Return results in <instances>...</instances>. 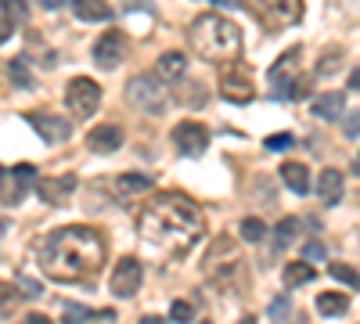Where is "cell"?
<instances>
[{
    "instance_id": "cell-1",
    "label": "cell",
    "mask_w": 360,
    "mask_h": 324,
    "mask_svg": "<svg viewBox=\"0 0 360 324\" xmlns=\"http://www.w3.org/2000/svg\"><path fill=\"white\" fill-rule=\"evenodd\" d=\"M137 227H141L144 242L155 245L159 252L184 256V252H191L198 245L205 220H202V209L191 199H184L177 191H166V194H159V199H152L141 209Z\"/></svg>"
},
{
    "instance_id": "cell-2",
    "label": "cell",
    "mask_w": 360,
    "mask_h": 324,
    "mask_svg": "<svg viewBox=\"0 0 360 324\" xmlns=\"http://www.w3.org/2000/svg\"><path fill=\"white\" fill-rule=\"evenodd\" d=\"M101 263H104V238L87 224L58 227L40 245V267L54 281H83L97 274Z\"/></svg>"
},
{
    "instance_id": "cell-3",
    "label": "cell",
    "mask_w": 360,
    "mask_h": 324,
    "mask_svg": "<svg viewBox=\"0 0 360 324\" xmlns=\"http://www.w3.org/2000/svg\"><path fill=\"white\" fill-rule=\"evenodd\" d=\"M187 40H191L195 54H202L209 61H235L242 51V29L217 11L198 15L191 22V29H187Z\"/></svg>"
},
{
    "instance_id": "cell-4",
    "label": "cell",
    "mask_w": 360,
    "mask_h": 324,
    "mask_svg": "<svg viewBox=\"0 0 360 324\" xmlns=\"http://www.w3.org/2000/svg\"><path fill=\"white\" fill-rule=\"evenodd\" d=\"M270 94L281 98V101H295L306 94V83H303V51L299 47H288L278 61L270 65Z\"/></svg>"
},
{
    "instance_id": "cell-5",
    "label": "cell",
    "mask_w": 360,
    "mask_h": 324,
    "mask_svg": "<svg viewBox=\"0 0 360 324\" xmlns=\"http://www.w3.org/2000/svg\"><path fill=\"white\" fill-rule=\"evenodd\" d=\"M126 105L134 108V112H144V116H162L166 112V91L155 76H134L126 83Z\"/></svg>"
},
{
    "instance_id": "cell-6",
    "label": "cell",
    "mask_w": 360,
    "mask_h": 324,
    "mask_svg": "<svg viewBox=\"0 0 360 324\" xmlns=\"http://www.w3.org/2000/svg\"><path fill=\"white\" fill-rule=\"evenodd\" d=\"M249 11L256 15L263 26L270 29H285V26H295L303 15V4L299 0H245Z\"/></svg>"
},
{
    "instance_id": "cell-7",
    "label": "cell",
    "mask_w": 360,
    "mask_h": 324,
    "mask_svg": "<svg viewBox=\"0 0 360 324\" xmlns=\"http://www.w3.org/2000/svg\"><path fill=\"white\" fill-rule=\"evenodd\" d=\"M65 105H69L72 119H91V116L97 112V105H101V83H94L91 76L69 79V86H65Z\"/></svg>"
},
{
    "instance_id": "cell-8",
    "label": "cell",
    "mask_w": 360,
    "mask_h": 324,
    "mask_svg": "<svg viewBox=\"0 0 360 324\" xmlns=\"http://www.w3.org/2000/svg\"><path fill=\"white\" fill-rule=\"evenodd\" d=\"M126 51H130V43H126V33L123 29H104L94 43V65L101 72H112L123 65Z\"/></svg>"
},
{
    "instance_id": "cell-9",
    "label": "cell",
    "mask_w": 360,
    "mask_h": 324,
    "mask_svg": "<svg viewBox=\"0 0 360 324\" xmlns=\"http://www.w3.org/2000/svg\"><path fill=\"white\" fill-rule=\"evenodd\" d=\"M141 277H144L141 259H137V256H123L119 263H116V270H112L109 288H112V295H119V299H130V295L141 288Z\"/></svg>"
},
{
    "instance_id": "cell-10",
    "label": "cell",
    "mask_w": 360,
    "mask_h": 324,
    "mask_svg": "<svg viewBox=\"0 0 360 324\" xmlns=\"http://www.w3.org/2000/svg\"><path fill=\"white\" fill-rule=\"evenodd\" d=\"M173 141H177V148L184 151V155L198 159V155H205V148H209V130L202 123H195V119H184V123L173 126Z\"/></svg>"
},
{
    "instance_id": "cell-11",
    "label": "cell",
    "mask_w": 360,
    "mask_h": 324,
    "mask_svg": "<svg viewBox=\"0 0 360 324\" xmlns=\"http://www.w3.org/2000/svg\"><path fill=\"white\" fill-rule=\"evenodd\" d=\"M26 119H29V126H33V130H36V134L44 137L47 144H61V141H69V134H72V123H69L65 116H51V112H29Z\"/></svg>"
},
{
    "instance_id": "cell-12",
    "label": "cell",
    "mask_w": 360,
    "mask_h": 324,
    "mask_svg": "<svg viewBox=\"0 0 360 324\" xmlns=\"http://www.w3.org/2000/svg\"><path fill=\"white\" fill-rule=\"evenodd\" d=\"M29 184H36V169L29 162H18L8 177H4V187H0V194H4V206H18L26 199Z\"/></svg>"
},
{
    "instance_id": "cell-13",
    "label": "cell",
    "mask_w": 360,
    "mask_h": 324,
    "mask_svg": "<svg viewBox=\"0 0 360 324\" xmlns=\"http://www.w3.org/2000/svg\"><path fill=\"white\" fill-rule=\"evenodd\" d=\"M76 177L72 173H61V177H44V180H36V194L44 202H65V199H72V191H76Z\"/></svg>"
},
{
    "instance_id": "cell-14",
    "label": "cell",
    "mask_w": 360,
    "mask_h": 324,
    "mask_svg": "<svg viewBox=\"0 0 360 324\" xmlns=\"http://www.w3.org/2000/svg\"><path fill=\"white\" fill-rule=\"evenodd\" d=\"M184 76H187V54H180V51L159 54V61H155V79L159 83H180Z\"/></svg>"
},
{
    "instance_id": "cell-15",
    "label": "cell",
    "mask_w": 360,
    "mask_h": 324,
    "mask_svg": "<svg viewBox=\"0 0 360 324\" xmlns=\"http://www.w3.org/2000/svg\"><path fill=\"white\" fill-rule=\"evenodd\" d=\"M123 130L119 126H112V123H104V126H94L91 130V137H87V144H91V151H97V155H112V151H119L123 148Z\"/></svg>"
},
{
    "instance_id": "cell-16",
    "label": "cell",
    "mask_w": 360,
    "mask_h": 324,
    "mask_svg": "<svg viewBox=\"0 0 360 324\" xmlns=\"http://www.w3.org/2000/svg\"><path fill=\"white\" fill-rule=\"evenodd\" d=\"M343 191H346L343 169H321V177H317V194H321L328 206H338L343 202Z\"/></svg>"
},
{
    "instance_id": "cell-17",
    "label": "cell",
    "mask_w": 360,
    "mask_h": 324,
    "mask_svg": "<svg viewBox=\"0 0 360 324\" xmlns=\"http://www.w3.org/2000/svg\"><path fill=\"white\" fill-rule=\"evenodd\" d=\"M220 98L235 101V105H249L252 98H256V91H252L249 76H224L220 79Z\"/></svg>"
},
{
    "instance_id": "cell-18",
    "label": "cell",
    "mask_w": 360,
    "mask_h": 324,
    "mask_svg": "<svg viewBox=\"0 0 360 324\" xmlns=\"http://www.w3.org/2000/svg\"><path fill=\"white\" fill-rule=\"evenodd\" d=\"M72 15L79 22H109L112 8H109V0H72Z\"/></svg>"
},
{
    "instance_id": "cell-19",
    "label": "cell",
    "mask_w": 360,
    "mask_h": 324,
    "mask_svg": "<svg viewBox=\"0 0 360 324\" xmlns=\"http://www.w3.org/2000/svg\"><path fill=\"white\" fill-rule=\"evenodd\" d=\"M281 180H285L288 191L306 194V191H310V169H306L303 162H285V166H281Z\"/></svg>"
},
{
    "instance_id": "cell-20",
    "label": "cell",
    "mask_w": 360,
    "mask_h": 324,
    "mask_svg": "<svg viewBox=\"0 0 360 324\" xmlns=\"http://www.w3.org/2000/svg\"><path fill=\"white\" fill-rule=\"evenodd\" d=\"M343 105H346L343 94L328 91V94H321V98H313V116H317V119H338V116H343Z\"/></svg>"
},
{
    "instance_id": "cell-21",
    "label": "cell",
    "mask_w": 360,
    "mask_h": 324,
    "mask_svg": "<svg viewBox=\"0 0 360 324\" xmlns=\"http://www.w3.org/2000/svg\"><path fill=\"white\" fill-rule=\"evenodd\" d=\"M220 267H238V256H235V245L220 238V242L209 249V259H205V270H220Z\"/></svg>"
},
{
    "instance_id": "cell-22",
    "label": "cell",
    "mask_w": 360,
    "mask_h": 324,
    "mask_svg": "<svg viewBox=\"0 0 360 324\" xmlns=\"http://www.w3.org/2000/svg\"><path fill=\"white\" fill-rule=\"evenodd\" d=\"M317 310H321L324 317H343L350 310V299L343 292H321L317 295Z\"/></svg>"
},
{
    "instance_id": "cell-23",
    "label": "cell",
    "mask_w": 360,
    "mask_h": 324,
    "mask_svg": "<svg viewBox=\"0 0 360 324\" xmlns=\"http://www.w3.org/2000/svg\"><path fill=\"white\" fill-rule=\"evenodd\" d=\"M285 285L288 288H299V285H310V281H313V267L306 263V259H295V263H288L285 267Z\"/></svg>"
},
{
    "instance_id": "cell-24",
    "label": "cell",
    "mask_w": 360,
    "mask_h": 324,
    "mask_svg": "<svg viewBox=\"0 0 360 324\" xmlns=\"http://www.w3.org/2000/svg\"><path fill=\"white\" fill-rule=\"evenodd\" d=\"M116 187H119L123 194H144V191L155 187V180L144 177V173H123V177L116 180Z\"/></svg>"
},
{
    "instance_id": "cell-25",
    "label": "cell",
    "mask_w": 360,
    "mask_h": 324,
    "mask_svg": "<svg viewBox=\"0 0 360 324\" xmlns=\"http://www.w3.org/2000/svg\"><path fill=\"white\" fill-rule=\"evenodd\" d=\"M295 234H299V220H295V216H285V220L274 227V252H285Z\"/></svg>"
},
{
    "instance_id": "cell-26",
    "label": "cell",
    "mask_w": 360,
    "mask_h": 324,
    "mask_svg": "<svg viewBox=\"0 0 360 324\" xmlns=\"http://www.w3.org/2000/svg\"><path fill=\"white\" fill-rule=\"evenodd\" d=\"M8 72H11L15 86H22V91H29V86H36V79H33V72H29V65H26V58H15V61L8 65Z\"/></svg>"
},
{
    "instance_id": "cell-27",
    "label": "cell",
    "mask_w": 360,
    "mask_h": 324,
    "mask_svg": "<svg viewBox=\"0 0 360 324\" xmlns=\"http://www.w3.org/2000/svg\"><path fill=\"white\" fill-rule=\"evenodd\" d=\"M238 234L245 238V242H260V238L267 234V224L260 220V216H245V220L238 224Z\"/></svg>"
},
{
    "instance_id": "cell-28",
    "label": "cell",
    "mask_w": 360,
    "mask_h": 324,
    "mask_svg": "<svg viewBox=\"0 0 360 324\" xmlns=\"http://www.w3.org/2000/svg\"><path fill=\"white\" fill-rule=\"evenodd\" d=\"M338 69H343V51H338V47H335V51H324V58L317 61V76H321V79H324V76H335Z\"/></svg>"
},
{
    "instance_id": "cell-29",
    "label": "cell",
    "mask_w": 360,
    "mask_h": 324,
    "mask_svg": "<svg viewBox=\"0 0 360 324\" xmlns=\"http://www.w3.org/2000/svg\"><path fill=\"white\" fill-rule=\"evenodd\" d=\"M267 317H270V321H278V324H285V321L292 317V299H288V295H274V299H270Z\"/></svg>"
},
{
    "instance_id": "cell-30",
    "label": "cell",
    "mask_w": 360,
    "mask_h": 324,
    "mask_svg": "<svg viewBox=\"0 0 360 324\" xmlns=\"http://www.w3.org/2000/svg\"><path fill=\"white\" fill-rule=\"evenodd\" d=\"M0 11H4L8 22H26L29 18V4H26V0H0Z\"/></svg>"
},
{
    "instance_id": "cell-31",
    "label": "cell",
    "mask_w": 360,
    "mask_h": 324,
    "mask_svg": "<svg viewBox=\"0 0 360 324\" xmlns=\"http://www.w3.org/2000/svg\"><path fill=\"white\" fill-rule=\"evenodd\" d=\"M331 277L343 281V285H350V288H360V274L353 267H346V263H331Z\"/></svg>"
},
{
    "instance_id": "cell-32",
    "label": "cell",
    "mask_w": 360,
    "mask_h": 324,
    "mask_svg": "<svg viewBox=\"0 0 360 324\" xmlns=\"http://www.w3.org/2000/svg\"><path fill=\"white\" fill-rule=\"evenodd\" d=\"M91 321V310L79 307V302H72V307L61 310V324H87Z\"/></svg>"
},
{
    "instance_id": "cell-33",
    "label": "cell",
    "mask_w": 360,
    "mask_h": 324,
    "mask_svg": "<svg viewBox=\"0 0 360 324\" xmlns=\"http://www.w3.org/2000/svg\"><path fill=\"white\" fill-rule=\"evenodd\" d=\"M191 317H195V310H191V302H184V299H177L173 307H169V321H173V324H187V321H191Z\"/></svg>"
},
{
    "instance_id": "cell-34",
    "label": "cell",
    "mask_w": 360,
    "mask_h": 324,
    "mask_svg": "<svg viewBox=\"0 0 360 324\" xmlns=\"http://www.w3.org/2000/svg\"><path fill=\"white\" fill-rule=\"evenodd\" d=\"M263 144H267V151H288V148L295 144V137H292V134H285V130H281V134H270Z\"/></svg>"
},
{
    "instance_id": "cell-35",
    "label": "cell",
    "mask_w": 360,
    "mask_h": 324,
    "mask_svg": "<svg viewBox=\"0 0 360 324\" xmlns=\"http://www.w3.org/2000/svg\"><path fill=\"white\" fill-rule=\"evenodd\" d=\"M324 256H328V252H324V245L317 242V238H313V242H306V245H303V259H306L310 267H313V263H321Z\"/></svg>"
},
{
    "instance_id": "cell-36",
    "label": "cell",
    "mask_w": 360,
    "mask_h": 324,
    "mask_svg": "<svg viewBox=\"0 0 360 324\" xmlns=\"http://www.w3.org/2000/svg\"><path fill=\"white\" fill-rule=\"evenodd\" d=\"M346 137H350V141L360 137V112H350V116H346Z\"/></svg>"
},
{
    "instance_id": "cell-37",
    "label": "cell",
    "mask_w": 360,
    "mask_h": 324,
    "mask_svg": "<svg viewBox=\"0 0 360 324\" xmlns=\"http://www.w3.org/2000/svg\"><path fill=\"white\" fill-rule=\"evenodd\" d=\"M11 33H15V22L0 18V43H8V40H11Z\"/></svg>"
},
{
    "instance_id": "cell-38",
    "label": "cell",
    "mask_w": 360,
    "mask_h": 324,
    "mask_svg": "<svg viewBox=\"0 0 360 324\" xmlns=\"http://www.w3.org/2000/svg\"><path fill=\"white\" fill-rule=\"evenodd\" d=\"M36 4H40V8H47V11H58V8H65L69 0H36Z\"/></svg>"
},
{
    "instance_id": "cell-39",
    "label": "cell",
    "mask_w": 360,
    "mask_h": 324,
    "mask_svg": "<svg viewBox=\"0 0 360 324\" xmlns=\"http://www.w3.org/2000/svg\"><path fill=\"white\" fill-rule=\"evenodd\" d=\"M22 324H51V321H47V317H44V314H29V317H26V321H22Z\"/></svg>"
},
{
    "instance_id": "cell-40",
    "label": "cell",
    "mask_w": 360,
    "mask_h": 324,
    "mask_svg": "<svg viewBox=\"0 0 360 324\" xmlns=\"http://www.w3.org/2000/svg\"><path fill=\"white\" fill-rule=\"evenodd\" d=\"M217 8H242V0H213Z\"/></svg>"
},
{
    "instance_id": "cell-41",
    "label": "cell",
    "mask_w": 360,
    "mask_h": 324,
    "mask_svg": "<svg viewBox=\"0 0 360 324\" xmlns=\"http://www.w3.org/2000/svg\"><path fill=\"white\" fill-rule=\"evenodd\" d=\"M350 86H353V91H360V69H357V72L350 76Z\"/></svg>"
},
{
    "instance_id": "cell-42",
    "label": "cell",
    "mask_w": 360,
    "mask_h": 324,
    "mask_svg": "<svg viewBox=\"0 0 360 324\" xmlns=\"http://www.w3.org/2000/svg\"><path fill=\"white\" fill-rule=\"evenodd\" d=\"M141 324H162V321H159V317H144Z\"/></svg>"
},
{
    "instance_id": "cell-43",
    "label": "cell",
    "mask_w": 360,
    "mask_h": 324,
    "mask_svg": "<svg viewBox=\"0 0 360 324\" xmlns=\"http://www.w3.org/2000/svg\"><path fill=\"white\" fill-rule=\"evenodd\" d=\"M4 177H8V173H4V169H0V187H4Z\"/></svg>"
},
{
    "instance_id": "cell-44",
    "label": "cell",
    "mask_w": 360,
    "mask_h": 324,
    "mask_svg": "<svg viewBox=\"0 0 360 324\" xmlns=\"http://www.w3.org/2000/svg\"><path fill=\"white\" fill-rule=\"evenodd\" d=\"M242 324H256V321H252V317H245V321H242Z\"/></svg>"
},
{
    "instance_id": "cell-45",
    "label": "cell",
    "mask_w": 360,
    "mask_h": 324,
    "mask_svg": "<svg viewBox=\"0 0 360 324\" xmlns=\"http://www.w3.org/2000/svg\"><path fill=\"white\" fill-rule=\"evenodd\" d=\"M202 324H213V321H202Z\"/></svg>"
}]
</instances>
